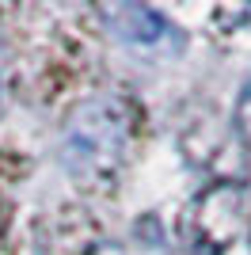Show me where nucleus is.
Listing matches in <instances>:
<instances>
[{
	"label": "nucleus",
	"mask_w": 251,
	"mask_h": 255,
	"mask_svg": "<svg viewBox=\"0 0 251 255\" xmlns=\"http://www.w3.org/2000/svg\"><path fill=\"white\" fill-rule=\"evenodd\" d=\"M129 137H133V111L122 96L84 99L65 118V168L76 179H111L129 152Z\"/></svg>",
	"instance_id": "obj_1"
},
{
	"label": "nucleus",
	"mask_w": 251,
	"mask_h": 255,
	"mask_svg": "<svg viewBox=\"0 0 251 255\" xmlns=\"http://www.w3.org/2000/svg\"><path fill=\"white\" fill-rule=\"evenodd\" d=\"M107 27L115 31V38L129 46H141V50H160V46H175L179 34L175 27L156 15L152 8H141V4H118V8H103Z\"/></svg>",
	"instance_id": "obj_2"
},
{
	"label": "nucleus",
	"mask_w": 251,
	"mask_h": 255,
	"mask_svg": "<svg viewBox=\"0 0 251 255\" xmlns=\"http://www.w3.org/2000/svg\"><path fill=\"white\" fill-rule=\"evenodd\" d=\"M4 99H8V69H4V57H0V111H4Z\"/></svg>",
	"instance_id": "obj_3"
}]
</instances>
